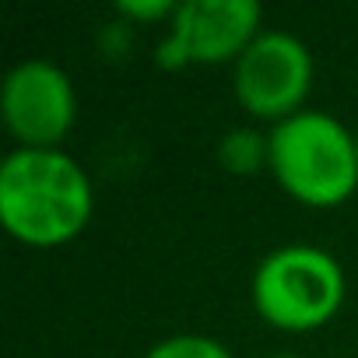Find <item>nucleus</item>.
Masks as SVG:
<instances>
[{"mask_svg": "<svg viewBox=\"0 0 358 358\" xmlns=\"http://www.w3.org/2000/svg\"><path fill=\"white\" fill-rule=\"evenodd\" d=\"M179 4L172 0H127L116 8L120 18H127L130 25H169Z\"/></svg>", "mask_w": 358, "mask_h": 358, "instance_id": "nucleus-9", "label": "nucleus"}, {"mask_svg": "<svg viewBox=\"0 0 358 358\" xmlns=\"http://www.w3.org/2000/svg\"><path fill=\"white\" fill-rule=\"evenodd\" d=\"M316 81L313 50L288 29H264L232 67V95L253 123H281L309 109Z\"/></svg>", "mask_w": 358, "mask_h": 358, "instance_id": "nucleus-4", "label": "nucleus"}, {"mask_svg": "<svg viewBox=\"0 0 358 358\" xmlns=\"http://www.w3.org/2000/svg\"><path fill=\"white\" fill-rule=\"evenodd\" d=\"M267 358H302V355H295V351H278V355H267Z\"/></svg>", "mask_w": 358, "mask_h": 358, "instance_id": "nucleus-10", "label": "nucleus"}, {"mask_svg": "<svg viewBox=\"0 0 358 358\" xmlns=\"http://www.w3.org/2000/svg\"><path fill=\"white\" fill-rule=\"evenodd\" d=\"M267 172L295 204L330 211L358 190V141L348 123L323 109H302L267 130Z\"/></svg>", "mask_w": 358, "mask_h": 358, "instance_id": "nucleus-2", "label": "nucleus"}, {"mask_svg": "<svg viewBox=\"0 0 358 358\" xmlns=\"http://www.w3.org/2000/svg\"><path fill=\"white\" fill-rule=\"evenodd\" d=\"M264 32V8L257 0H187L165 25L155 64L183 67H236V60Z\"/></svg>", "mask_w": 358, "mask_h": 358, "instance_id": "nucleus-5", "label": "nucleus"}, {"mask_svg": "<svg viewBox=\"0 0 358 358\" xmlns=\"http://www.w3.org/2000/svg\"><path fill=\"white\" fill-rule=\"evenodd\" d=\"M215 158L229 176H257V172H267L271 141L257 127H232L218 137Z\"/></svg>", "mask_w": 358, "mask_h": 358, "instance_id": "nucleus-7", "label": "nucleus"}, {"mask_svg": "<svg viewBox=\"0 0 358 358\" xmlns=\"http://www.w3.org/2000/svg\"><path fill=\"white\" fill-rule=\"evenodd\" d=\"M95 215V187L64 148H15L0 162V225L29 250L74 243Z\"/></svg>", "mask_w": 358, "mask_h": 358, "instance_id": "nucleus-1", "label": "nucleus"}, {"mask_svg": "<svg viewBox=\"0 0 358 358\" xmlns=\"http://www.w3.org/2000/svg\"><path fill=\"white\" fill-rule=\"evenodd\" d=\"M144 358H236L211 334H169L144 351Z\"/></svg>", "mask_w": 358, "mask_h": 358, "instance_id": "nucleus-8", "label": "nucleus"}, {"mask_svg": "<svg viewBox=\"0 0 358 358\" xmlns=\"http://www.w3.org/2000/svg\"><path fill=\"white\" fill-rule=\"evenodd\" d=\"M0 120L15 148H60L78 123V88L71 74L43 57L15 64L0 85Z\"/></svg>", "mask_w": 358, "mask_h": 358, "instance_id": "nucleus-6", "label": "nucleus"}, {"mask_svg": "<svg viewBox=\"0 0 358 358\" xmlns=\"http://www.w3.org/2000/svg\"><path fill=\"white\" fill-rule=\"evenodd\" d=\"M355 141H358V127H355Z\"/></svg>", "mask_w": 358, "mask_h": 358, "instance_id": "nucleus-11", "label": "nucleus"}, {"mask_svg": "<svg viewBox=\"0 0 358 358\" xmlns=\"http://www.w3.org/2000/svg\"><path fill=\"white\" fill-rule=\"evenodd\" d=\"M348 295L341 260L313 243H288L253 267L250 299L257 316L281 334H313L327 327Z\"/></svg>", "mask_w": 358, "mask_h": 358, "instance_id": "nucleus-3", "label": "nucleus"}]
</instances>
